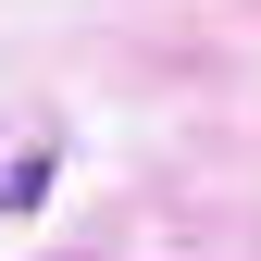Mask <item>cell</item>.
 I'll list each match as a JSON object with an SVG mask.
<instances>
[{
  "label": "cell",
  "instance_id": "cell-1",
  "mask_svg": "<svg viewBox=\"0 0 261 261\" xmlns=\"http://www.w3.org/2000/svg\"><path fill=\"white\" fill-rule=\"evenodd\" d=\"M50 174H62V149L38 137V149H13V162H0V212H38L50 199Z\"/></svg>",
  "mask_w": 261,
  "mask_h": 261
}]
</instances>
